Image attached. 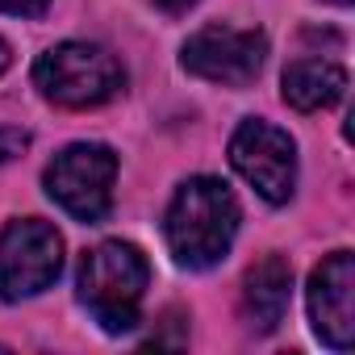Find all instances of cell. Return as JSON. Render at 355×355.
I'll return each instance as SVG.
<instances>
[{
  "label": "cell",
  "instance_id": "6da1fadb",
  "mask_svg": "<svg viewBox=\"0 0 355 355\" xmlns=\"http://www.w3.org/2000/svg\"><path fill=\"white\" fill-rule=\"evenodd\" d=\"M167 247L180 268H214L239 234V201L214 175H193L175 189L163 218Z\"/></svg>",
  "mask_w": 355,
  "mask_h": 355
},
{
  "label": "cell",
  "instance_id": "7a4b0ae2",
  "mask_svg": "<svg viewBox=\"0 0 355 355\" xmlns=\"http://www.w3.org/2000/svg\"><path fill=\"white\" fill-rule=\"evenodd\" d=\"M146 280H150V268L134 243H101L80 263V301L101 330L125 334L138 326Z\"/></svg>",
  "mask_w": 355,
  "mask_h": 355
},
{
  "label": "cell",
  "instance_id": "3957f363",
  "mask_svg": "<svg viewBox=\"0 0 355 355\" xmlns=\"http://www.w3.org/2000/svg\"><path fill=\"white\" fill-rule=\"evenodd\" d=\"M34 84H38V92H42L51 105H63V109H92V105H105L109 96L121 92L125 71H121V63H117L105 46H92V42H63V46H51V51L38 59Z\"/></svg>",
  "mask_w": 355,
  "mask_h": 355
},
{
  "label": "cell",
  "instance_id": "277c9868",
  "mask_svg": "<svg viewBox=\"0 0 355 355\" xmlns=\"http://www.w3.org/2000/svg\"><path fill=\"white\" fill-rule=\"evenodd\" d=\"M117 155L101 142H76L46 167V193L80 222H101L113 205Z\"/></svg>",
  "mask_w": 355,
  "mask_h": 355
},
{
  "label": "cell",
  "instance_id": "5b68a950",
  "mask_svg": "<svg viewBox=\"0 0 355 355\" xmlns=\"http://www.w3.org/2000/svg\"><path fill=\"white\" fill-rule=\"evenodd\" d=\"M59 268H63V239L55 226L38 218L5 226V234H0V297L5 301L38 297L59 280Z\"/></svg>",
  "mask_w": 355,
  "mask_h": 355
},
{
  "label": "cell",
  "instance_id": "8992f818",
  "mask_svg": "<svg viewBox=\"0 0 355 355\" xmlns=\"http://www.w3.org/2000/svg\"><path fill=\"white\" fill-rule=\"evenodd\" d=\"M230 163L243 180L272 205H284L297 189V146L272 121H243L230 138Z\"/></svg>",
  "mask_w": 355,
  "mask_h": 355
},
{
  "label": "cell",
  "instance_id": "52a82bcc",
  "mask_svg": "<svg viewBox=\"0 0 355 355\" xmlns=\"http://www.w3.org/2000/svg\"><path fill=\"white\" fill-rule=\"evenodd\" d=\"M268 59V38L259 30H239V26H205L184 42V71L197 80L222 84V88H247Z\"/></svg>",
  "mask_w": 355,
  "mask_h": 355
},
{
  "label": "cell",
  "instance_id": "ba28073f",
  "mask_svg": "<svg viewBox=\"0 0 355 355\" xmlns=\"http://www.w3.org/2000/svg\"><path fill=\"white\" fill-rule=\"evenodd\" d=\"M309 322L318 338L347 351L355 338V259L351 251L326 255L309 276Z\"/></svg>",
  "mask_w": 355,
  "mask_h": 355
},
{
  "label": "cell",
  "instance_id": "9c48e42d",
  "mask_svg": "<svg viewBox=\"0 0 355 355\" xmlns=\"http://www.w3.org/2000/svg\"><path fill=\"white\" fill-rule=\"evenodd\" d=\"M288 301H293V268L284 255H263L247 280H243V313H247V326L268 334L284 322L288 313Z\"/></svg>",
  "mask_w": 355,
  "mask_h": 355
},
{
  "label": "cell",
  "instance_id": "30bf717a",
  "mask_svg": "<svg viewBox=\"0 0 355 355\" xmlns=\"http://www.w3.org/2000/svg\"><path fill=\"white\" fill-rule=\"evenodd\" d=\"M347 92V71L338 63H326V59H297L288 63L284 71V101L301 113H313V109H330L338 96Z\"/></svg>",
  "mask_w": 355,
  "mask_h": 355
},
{
  "label": "cell",
  "instance_id": "8fae6325",
  "mask_svg": "<svg viewBox=\"0 0 355 355\" xmlns=\"http://www.w3.org/2000/svg\"><path fill=\"white\" fill-rule=\"evenodd\" d=\"M26 146H30V134H26V130H17V125H0V163L17 159Z\"/></svg>",
  "mask_w": 355,
  "mask_h": 355
},
{
  "label": "cell",
  "instance_id": "7c38bea8",
  "mask_svg": "<svg viewBox=\"0 0 355 355\" xmlns=\"http://www.w3.org/2000/svg\"><path fill=\"white\" fill-rule=\"evenodd\" d=\"M46 5H51V0H0V13H9V17H38Z\"/></svg>",
  "mask_w": 355,
  "mask_h": 355
},
{
  "label": "cell",
  "instance_id": "4fadbf2b",
  "mask_svg": "<svg viewBox=\"0 0 355 355\" xmlns=\"http://www.w3.org/2000/svg\"><path fill=\"white\" fill-rule=\"evenodd\" d=\"M155 5H159L163 13H171V17H175V13H189L197 0H155Z\"/></svg>",
  "mask_w": 355,
  "mask_h": 355
},
{
  "label": "cell",
  "instance_id": "5bb4252c",
  "mask_svg": "<svg viewBox=\"0 0 355 355\" xmlns=\"http://www.w3.org/2000/svg\"><path fill=\"white\" fill-rule=\"evenodd\" d=\"M9 63H13V55H9V42H5V38H0V76H5V71H9Z\"/></svg>",
  "mask_w": 355,
  "mask_h": 355
},
{
  "label": "cell",
  "instance_id": "9a60e30c",
  "mask_svg": "<svg viewBox=\"0 0 355 355\" xmlns=\"http://www.w3.org/2000/svg\"><path fill=\"white\" fill-rule=\"evenodd\" d=\"M334 5H351V0H334Z\"/></svg>",
  "mask_w": 355,
  "mask_h": 355
}]
</instances>
